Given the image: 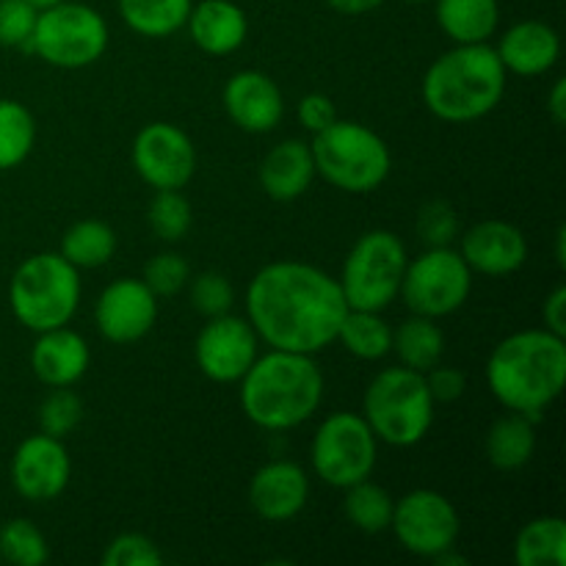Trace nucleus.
Listing matches in <instances>:
<instances>
[{
	"label": "nucleus",
	"mask_w": 566,
	"mask_h": 566,
	"mask_svg": "<svg viewBox=\"0 0 566 566\" xmlns=\"http://www.w3.org/2000/svg\"><path fill=\"white\" fill-rule=\"evenodd\" d=\"M407 247L390 230H370L359 238L343 263L340 291L352 310L381 313L401 291Z\"/></svg>",
	"instance_id": "8"
},
{
	"label": "nucleus",
	"mask_w": 566,
	"mask_h": 566,
	"mask_svg": "<svg viewBox=\"0 0 566 566\" xmlns=\"http://www.w3.org/2000/svg\"><path fill=\"white\" fill-rule=\"evenodd\" d=\"M403 3H429V0H403Z\"/></svg>",
	"instance_id": "48"
},
{
	"label": "nucleus",
	"mask_w": 566,
	"mask_h": 566,
	"mask_svg": "<svg viewBox=\"0 0 566 566\" xmlns=\"http://www.w3.org/2000/svg\"><path fill=\"white\" fill-rule=\"evenodd\" d=\"M313 177V149H310V144L298 142V138H287V142L276 144L265 155L263 166H260V186H263V191L274 202H293V199H298L310 188Z\"/></svg>",
	"instance_id": "23"
},
{
	"label": "nucleus",
	"mask_w": 566,
	"mask_h": 566,
	"mask_svg": "<svg viewBox=\"0 0 566 566\" xmlns=\"http://www.w3.org/2000/svg\"><path fill=\"white\" fill-rule=\"evenodd\" d=\"M517 566H564L566 523L562 517H536L514 539Z\"/></svg>",
	"instance_id": "27"
},
{
	"label": "nucleus",
	"mask_w": 566,
	"mask_h": 566,
	"mask_svg": "<svg viewBox=\"0 0 566 566\" xmlns=\"http://www.w3.org/2000/svg\"><path fill=\"white\" fill-rule=\"evenodd\" d=\"M81 420L83 401L77 392L70 390V387H53V392H50L42 401V407H39V426H42V434L59 437V440L72 434Z\"/></svg>",
	"instance_id": "35"
},
{
	"label": "nucleus",
	"mask_w": 566,
	"mask_h": 566,
	"mask_svg": "<svg viewBox=\"0 0 566 566\" xmlns=\"http://www.w3.org/2000/svg\"><path fill=\"white\" fill-rule=\"evenodd\" d=\"M564 337L547 329H528L497 343L486 363V385L492 396L512 412L539 418L564 390Z\"/></svg>",
	"instance_id": "2"
},
{
	"label": "nucleus",
	"mask_w": 566,
	"mask_h": 566,
	"mask_svg": "<svg viewBox=\"0 0 566 566\" xmlns=\"http://www.w3.org/2000/svg\"><path fill=\"white\" fill-rule=\"evenodd\" d=\"M365 420L376 440L412 448L434 423V398L423 374L412 368H387L365 390Z\"/></svg>",
	"instance_id": "5"
},
{
	"label": "nucleus",
	"mask_w": 566,
	"mask_h": 566,
	"mask_svg": "<svg viewBox=\"0 0 566 566\" xmlns=\"http://www.w3.org/2000/svg\"><path fill=\"white\" fill-rule=\"evenodd\" d=\"M28 3L33 6V9H50V6H55V3H64V0H28Z\"/></svg>",
	"instance_id": "47"
},
{
	"label": "nucleus",
	"mask_w": 566,
	"mask_h": 566,
	"mask_svg": "<svg viewBox=\"0 0 566 566\" xmlns=\"http://www.w3.org/2000/svg\"><path fill=\"white\" fill-rule=\"evenodd\" d=\"M105 566H160L158 545L144 534H119L103 553Z\"/></svg>",
	"instance_id": "40"
},
{
	"label": "nucleus",
	"mask_w": 566,
	"mask_h": 566,
	"mask_svg": "<svg viewBox=\"0 0 566 566\" xmlns=\"http://www.w3.org/2000/svg\"><path fill=\"white\" fill-rule=\"evenodd\" d=\"M324 401V374L313 354L271 348L241 379V407L254 426L287 431L313 418Z\"/></svg>",
	"instance_id": "3"
},
{
	"label": "nucleus",
	"mask_w": 566,
	"mask_h": 566,
	"mask_svg": "<svg viewBox=\"0 0 566 566\" xmlns=\"http://www.w3.org/2000/svg\"><path fill=\"white\" fill-rule=\"evenodd\" d=\"M105 48H108V25L92 6L64 0L39 11L31 50L50 66L81 70L103 59Z\"/></svg>",
	"instance_id": "9"
},
{
	"label": "nucleus",
	"mask_w": 566,
	"mask_h": 566,
	"mask_svg": "<svg viewBox=\"0 0 566 566\" xmlns=\"http://www.w3.org/2000/svg\"><path fill=\"white\" fill-rule=\"evenodd\" d=\"M337 340L359 359L387 357L392 352V329L379 313H368V310H352L348 307L346 318H343L340 329H337Z\"/></svg>",
	"instance_id": "30"
},
{
	"label": "nucleus",
	"mask_w": 566,
	"mask_h": 566,
	"mask_svg": "<svg viewBox=\"0 0 566 566\" xmlns=\"http://www.w3.org/2000/svg\"><path fill=\"white\" fill-rule=\"evenodd\" d=\"M542 318H545V329L553 335H566V287L558 285L551 296L542 304Z\"/></svg>",
	"instance_id": "43"
},
{
	"label": "nucleus",
	"mask_w": 566,
	"mask_h": 566,
	"mask_svg": "<svg viewBox=\"0 0 566 566\" xmlns=\"http://www.w3.org/2000/svg\"><path fill=\"white\" fill-rule=\"evenodd\" d=\"M547 111H551V116L556 125H564L566 122V81L564 77H558L556 86H553L551 99H547Z\"/></svg>",
	"instance_id": "44"
},
{
	"label": "nucleus",
	"mask_w": 566,
	"mask_h": 566,
	"mask_svg": "<svg viewBox=\"0 0 566 566\" xmlns=\"http://www.w3.org/2000/svg\"><path fill=\"white\" fill-rule=\"evenodd\" d=\"M310 495V479L298 464L271 462L254 473L249 484V503L265 523H285L304 509Z\"/></svg>",
	"instance_id": "19"
},
{
	"label": "nucleus",
	"mask_w": 566,
	"mask_h": 566,
	"mask_svg": "<svg viewBox=\"0 0 566 566\" xmlns=\"http://www.w3.org/2000/svg\"><path fill=\"white\" fill-rule=\"evenodd\" d=\"M36 17L39 9H33L28 0H0V44L31 50Z\"/></svg>",
	"instance_id": "36"
},
{
	"label": "nucleus",
	"mask_w": 566,
	"mask_h": 566,
	"mask_svg": "<svg viewBox=\"0 0 566 566\" xmlns=\"http://www.w3.org/2000/svg\"><path fill=\"white\" fill-rule=\"evenodd\" d=\"M562 55V39L551 25L539 20H525L509 28L497 44V59L514 75H545Z\"/></svg>",
	"instance_id": "20"
},
{
	"label": "nucleus",
	"mask_w": 566,
	"mask_h": 566,
	"mask_svg": "<svg viewBox=\"0 0 566 566\" xmlns=\"http://www.w3.org/2000/svg\"><path fill=\"white\" fill-rule=\"evenodd\" d=\"M437 22L457 44L490 42L501 22L497 0H437Z\"/></svg>",
	"instance_id": "24"
},
{
	"label": "nucleus",
	"mask_w": 566,
	"mask_h": 566,
	"mask_svg": "<svg viewBox=\"0 0 566 566\" xmlns=\"http://www.w3.org/2000/svg\"><path fill=\"white\" fill-rule=\"evenodd\" d=\"M486 459L495 470L512 473L525 468L534 459L536 451V429L534 420L523 412H512L506 418L495 420L486 431Z\"/></svg>",
	"instance_id": "25"
},
{
	"label": "nucleus",
	"mask_w": 566,
	"mask_h": 566,
	"mask_svg": "<svg viewBox=\"0 0 566 566\" xmlns=\"http://www.w3.org/2000/svg\"><path fill=\"white\" fill-rule=\"evenodd\" d=\"M199 370L219 385L241 381L243 374L258 359V332L252 324L235 315L208 318L193 346Z\"/></svg>",
	"instance_id": "14"
},
{
	"label": "nucleus",
	"mask_w": 566,
	"mask_h": 566,
	"mask_svg": "<svg viewBox=\"0 0 566 566\" xmlns=\"http://www.w3.org/2000/svg\"><path fill=\"white\" fill-rule=\"evenodd\" d=\"M133 166L155 191H180L197 171V149L186 130L169 122H153L133 142Z\"/></svg>",
	"instance_id": "13"
},
{
	"label": "nucleus",
	"mask_w": 566,
	"mask_h": 566,
	"mask_svg": "<svg viewBox=\"0 0 566 566\" xmlns=\"http://www.w3.org/2000/svg\"><path fill=\"white\" fill-rule=\"evenodd\" d=\"M470 287H473V271L462 254L453 252L451 247H429V252L407 263L398 296L412 310V315L437 321L457 313L468 302Z\"/></svg>",
	"instance_id": "10"
},
{
	"label": "nucleus",
	"mask_w": 566,
	"mask_h": 566,
	"mask_svg": "<svg viewBox=\"0 0 566 566\" xmlns=\"http://www.w3.org/2000/svg\"><path fill=\"white\" fill-rule=\"evenodd\" d=\"M392 352L398 354L403 368H412L418 374H426L434 365L442 363L446 354V335L434 318L426 315H412V318L401 321L398 329L392 332Z\"/></svg>",
	"instance_id": "26"
},
{
	"label": "nucleus",
	"mask_w": 566,
	"mask_h": 566,
	"mask_svg": "<svg viewBox=\"0 0 566 566\" xmlns=\"http://www.w3.org/2000/svg\"><path fill=\"white\" fill-rule=\"evenodd\" d=\"M86 340L77 332L59 326V329L39 332V340L31 352V368L39 381L48 387H72L88 368Z\"/></svg>",
	"instance_id": "21"
},
{
	"label": "nucleus",
	"mask_w": 566,
	"mask_h": 566,
	"mask_svg": "<svg viewBox=\"0 0 566 566\" xmlns=\"http://www.w3.org/2000/svg\"><path fill=\"white\" fill-rule=\"evenodd\" d=\"M390 528L403 551L434 558L448 547H457L462 520L446 495L434 490H415L396 501Z\"/></svg>",
	"instance_id": "12"
},
{
	"label": "nucleus",
	"mask_w": 566,
	"mask_h": 566,
	"mask_svg": "<svg viewBox=\"0 0 566 566\" xmlns=\"http://www.w3.org/2000/svg\"><path fill=\"white\" fill-rule=\"evenodd\" d=\"M315 175L348 193L376 191L390 175V149L385 138L359 122L335 119L315 133L313 144Z\"/></svg>",
	"instance_id": "7"
},
{
	"label": "nucleus",
	"mask_w": 566,
	"mask_h": 566,
	"mask_svg": "<svg viewBox=\"0 0 566 566\" xmlns=\"http://www.w3.org/2000/svg\"><path fill=\"white\" fill-rule=\"evenodd\" d=\"M155 293L144 285V280H116L99 293L94 321L105 340L136 343L155 326L158 302Z\"/></svg>",
	"instance_id": "16"
},
{
	"label": "nucleus",
	"mask_w": 566,
	"mask_h": 566,
	"mask_svg": "<svg viewBox=\"0 0 566 566\" xmlns=\"http://www.w3.org/2000/svg\"><path fill=\"white\" fill-rule=\"evenodd\" d=\"M191 6V0H119V14L130 31L160 39L186 25Z\"/></svg>",
	"instance_id": "28"
},
{
	"label": "nucleus",
	"mask_w": 566,
	"mask_h": 566,
	"mask_svg": "<svg viewBox=\"0 0 566 566\" xmlns=\"http://www.w3.org/2000/svg\"><path fill=\"white\" fill-rule=\"evenodd\" d=\"M191 302L205 318H219L227 315L232 307V285L224 274L219 271H205L193 280L191 285Z\"/></svg>",
	"instance_id": "38"
},
{
	"label": "nucleus",
	"mask_w": 566,
	"mask_h": 566,
	"mask_svg": "<svg viewBox=\"0 0 566 566\" xmlns=\"http://www.w3.org/2000/svg\"><path fill=\"white\" fill-rule=\"evenodd\" d=\"M506 94V66L486 42L457 44L429 66L423 103L437 119L464 125L492 114Z\"/></svg>",
	"instance_id": "4"
},
{
	"label": "nucleus",
	"mask_w": 566,
	"mask_h": 566,
	"mask_svg": "<svg viewBox=\"0 0 566 566\" xmlns=\"http://www.w3.org/2000/svg\"><path fill=\"white\" fill-rule=\"evenodd\" d=\"M340 14H368V11L379 9L385 0H326Z\"/></svg>",
	"instance_id": "45"
},
{
	"label": "nucleus",
	"mask_w": 566,
	"mask_h": 566,
	"mask_svg": "<svg viewBox=\"0 0 566 566\" xmlns=\"http://www.w3.org/2000/svg\"><path fill=\"white\" fill-rule=\"evenodd\" d=\"M247 313L258 340L271 348L318 354L337 340L348 304L335 276L315 265L280 260L249 282Z\"/></svg>",
	"instance_id": "1"
},
{
	"label": "nucleus",
	"mask_w": 566,
	"mask_h": 566,
	"mask_svg": "<svg viewBox=\"0 0 566 566\" xmlns=\"http://www.w3.org/2000/svg\"><path fill=\"white\" fill-rule=\"evenodd\" d=\"M0 558L14 566H42L50 558L44 534L31 520H9L0 528Z\"/></svg>",
	"instance_id": "33"
},
{
	"label": "nucleus",
	"mask_w": 566,
	"mask_h": 566,
	"mask_svg": "<svg viewBox=\"0 0 566 566\" xmlns=\"http://www.w3.org/2000/svg\"><path fill=\"white\" fill-rule=\"evenodd\" d=\"M459 254L470 265V271L486 276H506L523 269V263L528 260V241L520 227L490 219L464 232Z\"/></svg>",
	"instance_id": "17"
},
{
	"label": "nucleus",
	"mask_w": 566,
	"mask_h": 566,
	"mask_svg": "<svg viewBox=\"0 0 566 566\" xmlns=\"http://www.w3.org/2000/svg\"><path fill=\"white\" fill-rule=\"evenodd\" d=\"M556 263L562 265H566V227H558V232H556Z\"/></svg>",
	"instance_id": "46"
},
{
	"label": "nucleus",
	"mask_w": 566,
	"mask_h": 566,
	"mask_svg": "<svg viewBox=\"0 0 566 566\" xmlns=\"http://www.w3.org/2000/svg\"><path fill=\"white\" fill-rule=\"evenodd\" d=\"M36 144L33 114L17 99H0V169H14Z\"/></svg>",
	"instance_id": "32"
},
{
	"label": "nucleus",
	"mask_w": 566,
	"mask_h": 566,
	"mask_svg": "<svg viewBox=\"0 0 566 566\" xmlns=\"http://www.w3.org/2000/svg\"><path fill=\"white\" fill-rule=\"evenodd\" d=\"M116 252V232L105 221L86 219L72 224L61 241V258L70 260L77 271L99 269Z\"/></svg>",
	"instance_id": "29"
},
{
	"label": "nucleus",
	"mask_w": 566,
	"mask_h": 566,
	"mask_svg": "<svg viewBox=\"0 0 566 566\" xmlns=\"http://www.w3.org/2000/svg\"><path fill=\"white\" fill-rule=\"evenodd\" d=\"M423 379H426V387H429L431 398H434V403L459 401V398L464 396V390H468V379H464L462 370L448 368V365H434L431 370H426Z\"/></svg>",
	"instance_id": "41"
},
{
	"label": "nucleus",
	"mask_w": 566,
	"mask_h": 566,
	"mask_svg": "<svg viewBox=\"0 0 566 566\" xmlns=\"http://www.w3.org/2000/svg\"><path fill=\"white\" fill-rule=\"evenodd\" d=\"M392 506L396 501L385 486L374 484V481L363 479L357 484L346 486V501H343V512H346L348 523L363 534H381L390 528L392 523Z\"/></svg>",
	"instance_id": "31"
},
{
	"label": "nucleus",
	"mask_w": 566,
	"mask_h": 566,
	"mask_svg": "<svg viewBox=\"0 0 566 566\" xmlns=\"http://www.w3.org/2000/svg\"><path fill=\"white\" fill-rule=\"evenodd\" d=\"M144 285L155 296H175L188 285V263L177 252H160L144 265Z\"/></svg>",
	"instance_id": "37"
},
{
	"label": "nucleus",
	"mask_w": 566,
	"mask_h": 566,
	"mask_svg": "<svg viewBox=\"0 0 566 566\" xmlns=\"http://www.w3.org/2000/svg\"><path fill=\"white\" fill-rule=\"evenodd\" d=\"M9 302L25 329L48 332L66 326L81 302L77 269L55 252L33 254L11 276Z\"/></svg>",
	"instance_id": "6"
},
{
	"label": "nucleus",
	"mask_w": 566,
	"mask_h": 566,
	"mask_svg": "<svg viewBox=\"0 0 566 566\" xmlns=\"http://www.w3.org/2000/svg\"><path fill=\"white\" fill-rule=\"evenodd\" d=\"M376 434L368 420L354 412H335L313 437V468L324 484L346 490L370 479L376 468Z\"/></svg>",
	"instance_id": "11"
},
{
	"label": "nucleus",
	"mask_w": 566,
	"mask_h": 566,
	"mask_svg": "<svg viewBox=\"0 0 566 566\" xmlns=\"http://www.w3.org/2000/svg\"><path fill=\"white\" fill-rule=\"evenodd\" d=\"M70 453L59 437L33 434L20 442L11 459V484L25 501L44 503L59 497L70 484Z\"/></svg>",
	"instance_id": "15"
},
{
	"label": "nucleus",
	"mask_w": 566,
	"mask_h": 566,
	"mask_svg": "<svg viewBox=\"0 0 566 566\" xmlns=\"http://www.w3.org/2000/svg\"><path fill=\"white\" fill-rule=\"evenodd\" d=\"M147 219L160 241H180L191 230V202L180 191H158L149 202Z\"/></svg>",
	"instance_id": "34"
},
{
	"label": "nucleus",
	"mask_w": 566,
	"mask_h": 566,
	"mask_svg": "<svg viewBox=\"0 0 566 566\" xmlns=\"http://www.w3.org/2000/svg\"><path fill=\"white\" fill-rule=\"evenodd\" d=\"M224 111L241 130L271 133L285 114V99L269 75L258 70H243L227 81Z\"/></svg>",
	"instance_id": "18"
},
{
	"label": "nucleus",
	"mask_w": 566,
	"mask_h": 566,
	"mask_svg": "<svg viewBox=\"0 0 566 566\" xmlns=\"http://www.w3.org/2000/svg\"><path fill=\"white\" fill-rule=\"evenodd\" d=\"M298 119H302V125L307 127V130L321 133L324 127H329L332 122L337 119V108L326 94L313 92L298 103Z\"/></svg>",
	"instance_id": "42"
},
{
	"label": "nucleus",
	"mask_w": 566,
	"mask_h": 566,
	"mask_svg": "<svg viewBox=\"0 0 566 566\" xmlns=\"http://www.w3.org/2000/svg\"><path fill=\"white\" fill-rule=\"evenodd\" d=\"M459 232L457 210L442 199L423 205L418 216V235L426 247H451Z\"/></svg>",
	"instance_id": "39"
},
{
	"label": "nucleus",
	"mask_w": 566,
	"mask_h": 566,
	"mask_svg": "<svg viewBox=\"0 0 566 566\" xmlns=\"http://www.w3.org/2000/svg\"><path fill=\"white\" fill-rule=\"evenodd\" d=\"M188 31L193 44L208 55H230L247 42L249 20L243 9L232 0H202L191 6Z\"/></svg>",
	"instance_id": "22"
}]
</instances>
